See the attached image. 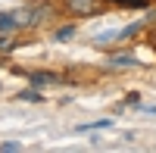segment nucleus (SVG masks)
Wrapping results in <instances>:
<instances>
[{"label": "nucleus", "instance_id": "obj_1", "mask_svg": "<svg viewBox=\"0 0 156 153\" xmlns=\"http://www.w3.org/2000/svg\"><path fill=\"white\" fill-rule=\"evenodd\" d=\"M50 6H34V9H9L0 12V31H19L28 28V25H37L41 19H47Z\"/></svg>", "mask_w": 156, "mask_h": 153}, {"label": "nucleus", "instance_id": "obj_2", "mask_svg": "<svg viewBox=\"0 0 156 153\" xmlns=\"http://www.w3.org/2000/svg\"><path fill=\"white\" fill-rule=\"evenodd\" d=\"M137 28H140V25H128V28H119V31H100L97 37H94V41L97 44H112V41H122V37H131V34H137Z\"/></svg>", "mask_w": 156, "mask_h": 153}, {"label": "nucleus", "instance_id": "obj_3", "mask_svg": "<svg viewBox=\"0 0 156 153\" xmlns=\"http://www.w3.org/2000/svg\"><path fill=\"white\" fill-rule=\"evenodd\" d=\"M66 6L78 16H90V12H97V0H66Z\"/></svg>", "mask_w": 156, "mask_h": 153}, {"label": "nucleus", "instance_id": "obj_4", "mask_svg": "<svg viewBox=\"0 0 156 153\" xmlns=\"http://www.w3.org/2000/svg\"><path fill=\"white\" fill-rule=\"evenodd\" d=\"M106 66H112V69H131V66H137V59L131 53H115V56L106 59Z\"/></svg>", "mask_w": 156, "mask_h": 153}, {"label": "nucleus", "instance_id": "obj_5", "mask_svg": "<svg viewBox=\"0 0 156 153\" xmlns=\"http://www.w3.org/2000/svg\"><path fill=\"white\" fill-rule=\"evenodd\" d=\"M31 81L34 84H50V81H56V75H50V72H31Z\"/></svg>", "mask_w": 156, "mask_h": 153}, {"label": "nucleus", "instance_id": "obj_6", "mask_svg": "<svg viewBox=\"0 0 156 153\" xmlns=\"http://www.w3.org/2000/svg\"><path fill=\"white\" fill-rule=\"evenodd\" d=\"M109 125H112V119H100V122H90V125H78V131H90V128H109Z\"/></svg>", "mask_w": 156, "mask_h": 153}, {"label": "nucleus", "instance_id": "obj_7", "mask_svg": "<svg viewBox=\"0 0 156 153\" xmlns=\"http://www.w3.org/2000/svg\"><path fill=\"white\" fill-rule=\"evenodd\" d=\"M72 34H75V25H62V28L56 31V41H69Z\"/></svg>", "mask_w": 156, "mask_h": 153}, {"label": "nucleus", "instance_id": "obj_8", "mask_svg": "<svg viewBox=\"0 0 156 153\" xmlns=\"http://www.w3.org/2000/svg\"><path fill=\"white\" fill-rule=\"evenodd\" d=\"M112 3H119V6H147V0H112Z\"/></svg>", "mask_w": 156, "mask_h": 153}, {"label": "nucleus", "instance_id": "obj_9", "mask_svg": "<svg viewBox=\"0 0 156 153\" xmlns=\"http://www.w3.org/2000/svg\"><path fill=\"white\" fill-rule=\"evenodd\" d=\"M19 97H22V100H28V103H37V100H41V94H37V91H22Z\"/></svg>", "mask_w": 156, "mask_h": 153}, {"label": "nucleus", "instance_id": "obj_10", "mask_svg": "<svg viewBox=\"0 0 156 153\" xmlns=\"http://www.w3.org/2000/svg\"><path fill=\"white\" fill-rule=\"evenodd\" d=\"M22 144L19 141H3V144H0V150H3V153H12V150H19Z\"/></svg>", "mask_w": 156, "mask_h": 153}, {"label": "nucleus", "instance_id": "obj_11", "mask_svg": "<svg viewBox=\"0 0 156 153\" xmlns=\"http://www.w3.org/2000/svg\"><path fill=\"white\" fill-rule=\"evenodd\" d=\"M12 47V41H9V37H0V50H9Z\"/></svg>", "mask_w": 156, "mask_h": 153}]
</instances>
